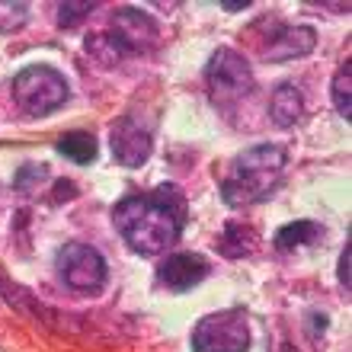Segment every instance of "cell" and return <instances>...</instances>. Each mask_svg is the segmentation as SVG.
Listing matches in <instances>:
<instances>
[{
	"label": "cell",
	"instance_id": "1",
	"mask_svg": "<svg viewBox=\"0 0 352 352\" xmlns=\"http://www.w3.org/2000/svg\"><path fill=\"white\" fill-rule=\"evenodd\" d=\"M112 221L131 250L154 256L179 241L186 224V195L176 186H157L148 195H125L112 208Z\"/></svg>",
	"mask_w": 352,
	"mask_h": 352
},
{
	"label": "cell",
	"instance_id": "2",
	"mask_svg": "<svg viewBox=\"0 0 352 352\" xmlns=\"http://www.w3.org/2000/svg\"><path fill=\"white\" fill-rule=\"evenodd\" d=\"M285 160L288 151L282 144H256V148H247L243 154H237L221 179L224 202L241 208V205H253L266 199L282 179Z\"/></svg>",
	"mask_w": 352,
	"mask_h": 352
},
{
	"label": "cell",
	"instance_id": "3",
	"mask_svg": "<svg viewBox=\"0 0 352 352\" xmlns=\"http://www.w3.org/2000/svg\"><path fill=\"white\" fill-rule=\"evenodd\" d=\"M154 42H157L154 19L135 7H122L112 13L109 26L102 29L100 36L87 38V52H93V55L100 58V61H106V65H116L122 58L148 52Z\"/></svg>",
	"mask_w": 352,
	"mask_h": 352
},
{
	"label": "cell",
	"instance_id": "4",
	"mask_svg": "<svg viewBox=\"0 0 352 352\" xmlns=\"http://www.w3.org/2000/svg\"><path fill=\"white\" fill-rule=\"evenodd\" d=\"M205 80H208V93H212L214 106L231 109L234 102H241L243 96H250L253 90V71L243 61V55H237L234 48H218L208 58L205 67Z\"/></svg>",
	"mask_w": 352,
	"mask_h": 352
},
{
	"label": "cell",
	"instance_id": "5",
	"mask_svg": "<svg viewBox=\"0 0 352 352\" xmlns=\"http://www.w3.org/2000/svg\"><path fill=\"white\" fill-rule=\"evenodd\" d=\"M13 100L26 116H48L67 100V80L55 67H26L13 77Z\"/></svg>",
	"mask_w": 352,
	"mask_h": 352
},
{
	"label": "cell",
	"instance_id": "6",
	"mask_svg": "<svg viewBox=\"0 0 352 352\" xmlns=\"http://www.w3.org/2000/svg\"><path fill=\"white\" fill-rule=\"evenodd\" d=\"M250 349V330L243 311H218L202 317L192 330V352H247Z\"/></svg>",
	"mask_w": 352,
	"mask_h": 352
},
{
	"label": "cell",
	"instance_id": "7",
	"mask_svg": "<svg viewBox=\"0 0 352 352\" xmlns=\"http://www.w3.org/2000/svg\"><path fill=\"white\" fill-rule=\"evenodd\" d=\"M55 263L61 278L77 292H100L106 282V260L87 243H67Z\"/></svg>",
	"mask_w": 352,
	"mask_h": 352
},
{
	"label": "cell",
	"instance_id": "8",
	"mask_svg": "<svg viewBox=\"0 0 352 352\" xmlns=\"http://www.w3.org/2000/svg\"><path fill=\"white\" fill-rule=\"evenodd\" d=\"M151 125H141L135 116H122L109 131L112 157L119 160L122 167H141L151 157Z\"/></svg>",
	"mask_w": 352,
	"mask_h": 352
},
{
	"label": "cell",
	"instance_id": "9",
	"mask_svg": "<svg viewBox=\"0 0 352 352\" xmlns=\"http://www.w3.org/2000/svg\"><path fill=\"white\" fill-rule=\"evenodd\" d=\"M205 276H208V263L199 253H173L157 269V282L170 292H186V288L199 285Z\"/></svg>",
	"mask_w": 352,
	"mask_h": 352
},
{
	"label": "cell",
	"instance_id": "10",
	"mask_svg": "<svg viewBox=\"0 0 352 352\" xmlns=\"http://www.w3.org/2000/svg\"><path fill=\"white\" fill-rule=\"evenodd\" d=\"M314 42H317V32L311 26H278L266 38L263 58L266 61H292V58L314 52Z\"/></svg>",
	"mask_w": 352,
	"mask_h": 352
},
{
	"label": "cell",
	"instance_id": "11",
	"mask_svg": "<svg viewBox=\"0 0 352 352\" xmlns=\"http://www.w3.org/2000/svg\"><path fill=\"white\" fill-rule=\"evenodd\" d=\"M301 109H305V102H301V90L295 84L276 87L272 100H269V116L276 119V125H282V129L295 125L301 119Z\"/></svg>",
	"mask_w": 352,
	"mask_h": 352
},
{
	"label": "cell",
	"instance_id": "12",
	"mask_svg": "<svg viewBox=\"0 0 352 352\" xmlns=\"http://www.w3.org/2000/svg\"><path fill=\"white\" fill-rule=\"evenodd\" d=\"M324 237V228L317 221H295V224H285L282 231L276 234V247L282 253L295 250V247H307V243H314Z\"/></svg>",
	"mask_w": 352,
	"mask_h": 352
},
{
	"label": "cell",
	"instance_id": "13",
	"mask_svg": "<svg viewBox=\"0 0 352 352\" xmlns=\"http://www.w3.org/2000/svg\"><path fill=\"white\" fill-rule=\"evenodd\" d=\"M58 151L71 157L74 164H90L96 157V138H93L90 131H71L65 138L58 141Z\"/></svg>",
	"mask_w": 352,
	"mask_h": 352
},
{
	"label": "cell",
	"instance_id": "14",
	"mask_svg": "<svg viewBox=\"0 0 352 352\" xmlns=\"http://www.w3.org/2000/svg\"><path fill=\"white\" fill-rule=\"evenodd\" d=\"M224 256H243V253H250V247H256V234L250 228H243V224H228L221 234V241H218Z\"/></svg>",
	"mask_w": 352,
	"mask_h": 352
},
{
	"label": "cell",
	"instance_id": "15",
	"mask_svg": "<svg viewBox=\"0 0 352 352\" xmlns=\"http://www.w3.org/2000/svg\"><path fill=\"white\" fill-rule=\"evenodd\" d=\"M349 90H352V65L346 61V65L336 71V77H333V106H336V112H340L343 119H349L352 116Z\"/></svg>",
	"mask_w": 352,
	"mask_h": 352
},
{
	"label": "cell",
	"instance_id": "16",
	"mask_svg": "<svg viewBox=\"0 0 352 352\" xmlns=\"http://www.w3.org/2000/svg\"><path fill=\"white\" fill-rule=\"evenodd\" d=\"M26 3H0V32H13L26 23Z\"/></svg>",
	"mask_w": 352,
	"mask_h": 352
},
{
	"label": "cell",
	"instance_id": "17",
	"mask_svg": "<svg viewBox=\"0 0 352 352\" xmlns=\"http://www.w3.org/2000/svg\"><path fill=\"white\" fill-rule=\"evenodd\" d=\"M93 10H96V3H61V7H58V13H61L58 23H61V26H74V23H80L84 16H90Z\"/></svg>",
	"mask_w": 352,
	"mask_h": 352
},
{
	"label": "cell",
	"instance_id": "18",
	"mask_svg": "<svg viewBox=\"0 0 352 352\" xmlns=\"http://www.w3.org/2000/svg\"><path fill=\"white\" fill-rule=\"evenodd\" d=\"M340 282L349 288V247H346V253L340 256Z\"/></svg>",
	"mask_w": 352,
	"mask_h": 352
},
{
	"label": "cell",
	"instance_id": "19",
	"mask_svg": "<svg viewBox=\"0 0 352 352\" xmlns=\"http://www.w3.org/2000/svg\"><path fill=\"white\" fill-rule=\"evenodd\" d=\"M247 7V0H231V3H224V10H243Z\"/></svg>",
	"mask_w": 352,
	"mask_h": 352
}]
</instances>
